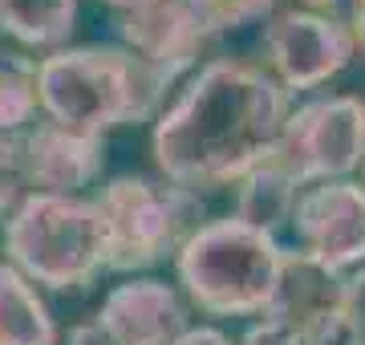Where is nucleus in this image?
<instances>
[{
  "label": "nucleus",
  "instance_id": "f257e3e1",
  "mask_svg": "<svg viewBox=\"0 0 365 345\" xmlns=\"http://www.w3.org/2000/svg\"><path fill=\"white\" fill-rule=\"evenodd\" d=\"M288 90L244 61H211L155 126V163L182 191L240 183L272 159Z\"/></svg>",
  "mask_w": 365,
  "mask_h": 345
},
{
  "label": "nucleus",
  "instance_id": "f8f14e48",
  "mask_svg": "<svg viewBox=\"0 0 365 345\" xmlns=\"http://www.w3.org/2000/svg\"><path fill=\"white\" fill-rule=\"evenodd\" d=\"M292 203H297V183L268 159V163H260L256 171H248L240 179L232 220H240V224L252 227V232L276 236V232L292 220Z\"/></svg>",
  "mask_w": 365,
  "mask_h": 345
},
{
  "label": "nucleus",
  "instance_id": "f03ea898",
  "mask_svg": "<svg viewBox=\"0 0 365 345\" xmlns=\"http://www.w3.org/2000/svg\"><path fill=\"white\" fill-rule=\"evenodd\" d=\"M170 78L130 49L86 45L57 49L37 61V106L41 118L61 130L102 138L114 126L146 122L158 110Z\"/></svg>",
  "mask_w": 365,
  "mask_h": 345
},
{
  "label": "nucleus",
  "instance_id": "4be33fe9",
  "mask_svg": "<svg viewBox=\"0 0 365 345\" xmlns=\"http://www.w3.org/2000/svg\"><path fill=\"white\" fill-rule=\"evenodd\" d=\"M106 4H114V9H122V13H134V9H143L146 0H106Z\"/></svg>",
  "mask_w": 365,
  "mask_h": 345
},
{
  "label": "nucleus",
  "instance_id": "f3484780",
  "mask_svg": "<svg viewBox=\"0 0 365 345\" xmlns=\"http://www.w3.org/2000/svg\"><path fill=\"white\" fill-rule=\"evenodd\" d=\"M244 345H313V341H309L304 333L280 325V321H268V317H264L260 325H252V329L244 333Z\"/></svg>",
  "mask_w": 365,
  "mask_h": 345
},
{
  "label": "nucleus",
  "instance_id": "2eb2a0df",
  "mask_svg": "<svg viewBox=\"0 0 365 345\" xmlns=\"http://www.w3.org/2000/svg\"><path fill=\"white\" fill-rule=\"evenodd\" d=\"M37 118V61L21 53H0V138L25 134Z\"/></svg>",
  "mask_w": 365,
  "mask_h": 345
},
{
  "label": "nucleus",
  "instance_id": "20e7f679",
  "mask_svg": "<svg viewBox=\"0 0 365 345\" xmlns=\"http://www.w3.org/2000/svg\"><path fill=\"white\" fill-rule=\"evenodd\" d=\"M9 264L53 292L90 289L106 272L102 212L78 195H25L4 224Z\"/></svg>",
  "mask_w": 365,
  "mask_h": 345
},
{
  "label": "nucleus",
  "instance_id": "4468645a",
  "mask_svg": "<svg viewBox=\"0 0 365 345\" xmlns=\"http://www.w3.org/2000/svg\"><path fill=\"white\" fill-rule=\"evenodd\" d=\"M78 21V0H0V33L33 49L69 41Z\"/></svg>",
  "mask_w": 365,
  "mask_h": 345
},
{
  "label": "nucleus",
  "instance_id": "6e6552de",
  "mask_svg": "<svg viewBox=\"0 0 365 345\" xmlns=\"http://www.w3.org/2000/svg\"><path fill=\"white\" fill-rule=\"evenodd\" d=\"M288 224L297 227L300 256L341 277L345 268L365 260V187L349 179L313 183L304 195H297Z\"/></svg>",
  "mask_w": 365,
  "mask_h": 345
},
{
  "label": "nucleus",
  "instance_id": "ddd939ff",
  "mask_svg": "<svg viewBox=\"0 0 365 345\" xmlns=\"http://www.w3.org/2000/svg\"><path fill=\"white\" fill-rule=\"evenodd\" d=\"M0 345H57L45 301L13 264H0Z\"/></svg>",
  "mask_w": 365,
  "mask_h": 345
},
{
  "label": "nucleus",
  "instance_id": "39448f33",
  "mask_svg": "<svg viewBox=\"0 0 365 345\" xmlns=\"http://www.w3.org/2000/svg\"><path fill=\"white\" fill-rule=\"evenodd\" d=\"M106 224V268L110 272H143L195 236L199 227V195L175 183H158L146 175H122L102 187L93 200Z\"/></svg>",
  "mask_w": 365,
  "mask_h": 345
},
{
  "label": "nucleus",
  "instance_id": "9b49d317",
  "mask_svg": "<svg viewBox=\"0 0 365 345\" xmlns=\"http://www.w3.org/2000/svg\"><path fill=\"white\" fill-rule=\"evenodd\" d=\"M110 345H175L187 333V309L163 280L118 284L93 321Z\"/></svg>",
  "mask_w": 365,
  "mask_h": 345
},
{
  "label": "nucleus",
  "instance_id": "1a4fd4ad",
  "mask_svg": "<svg viewBox=\"0 0 365 345\" xmlns=\"http://www.w3.org/2000/svg\"><path fill=\"white\" fill-rule=\"evenodd\" d=\"M264 49L284 90H313L353 61V33L317 13H280L264 33Z\"/></svg>",
  "mask_w": 365,
  "mask_h": 345
},
{
  "label": "nucleus",
  "instance_id": "5701e85b",
  "mask_svg": "<svg viewBox=\"0 0 365 345\" xmlns=\"http://www.w3.org/2000/svg\"><path fill=\"white\" fill-rule=\"evenodd\" d=\"M357 167H361V175H365V155H361V163H357Z\"/></svg>",
  "mask_w": 365,
  "mask_h": 345
},
{
  "label": "nucleus",
  "instance_id": "7ed1b4c3",
  "mask_svg": "<svg viewBox=\"0 0 365 345\" xmlns=\"http://www.w3.org/2000/svg\"><path fill=\"white\" fill-rule=\"evenodd\" d=\"M179 280L191 305L207 317H252L272 305L280 284L284 248L276 236L252 232L240 220H211L199 224L175 256Z\"/></svg>",
  "mask_w": 365,
  "mask_h": 345
},
{
  "label": "nucleus",
  "instance_id": "6ab92c4d",
  "mask_svg": "<svg viewBox=\"0 0 365 345\" xmlns=\"http://www.w3.org/2000/svg\"><path fill=\"white\" fill-rule=\"evenodd\" d=\"M175 345H232L220 329H187Z\"/></svg>",
  "mask_w": 365,
  "mask_h": 345
},
{
  "label": "nucleus",
  "instance_id": "aec40b11",
  "mask_svg": "<svg viewBox=\"0 0 365 345\" xmlns=\"http://www.w3.org/2000/svg\"><path fill=\"white\" fill-rule=\"evenodd\" d=\"M69 345H110L102 337V329H98V325H73V329H69Z\"/></svg>",
  "mask_w": 365,
  "mask_h": 345
},
{
  "label": "nucleus",
  "instance_id": "dca6fc26",
  "mask_svg": "<svg viewBox=\"0 0 365 345\" xmlns=\"http://www.w3.org/2000/svg\"><path fill=\"white\" fill-rule=\"evenodd\" d=\"M341 317L349 329L353 345H365V268L345 277V292H341Z\"/></svg>",
  "mask_w": 365,
  "mask_h": 345
},
{
  "label": "nucleus",
  "instance_id": "0eeeda50",
  "mask_svg": "<svg viewBox=\"0 0 365 345\" xmlns=\"http://www.w3.org/2000/svg\"><path fill=\"white\" fill-rule=\"evenodd\" d=\"M365 155V102L361 98H317L288 110L276 138L272 163L297 187L337 183Z\"/></svg>",
  "mask_w": 365,
  "mask_h": 345
},
{
  "label": "nucleus",
  "instance_id": "412c9836",
  "mask_svg": "<svg viewBox=\"0 0 365 345\" xmlns=\"http://www.w3.org/2000/svg\"><path fill=\"white\" fill-rule=\"evenodd\" d=\"M349 33H353V53L365 57V0H361V9H357V16L349 21Z\"/></svg>",
  "mask_w": 365,
  "mask_h": 345
},
{
  "label": "nucleus",
  "instance_id": "a211bd4d",
  "mask_svg": "<svg viewBox=\"0 0 365 345\" xmlns=\"http://www.w3.org/2000/svg\"><path fill=\"white\" fill-rule=\"evenodd\" d=\"M317 16H329V21H337V25H349L357 9H361V0H304Z\"/></svg>",
  "mask_w": 365,
  "mask_h": 345
},
{
  "label": "nucleus",
  "instance_id": "423d86ee",
  "mask_svg": "<svg viewBox=\"0 0 365 345\" xmlns=\"http://www.w3.org/2000/svg\"><path fill=\"white\" fill-rule=\"evenodd\" d=\"M276 0H146L143 9L122 13L118 33L126 49L158 66L170 81L195 66L207 41L268 21Z\"/></svg>",
  "mask_w": 365,
  "mask_h": 345
},
{
  "label": "nucleus",
  "instance_id": "9d476101",
  "mask_svg": "<svg viewBox=\"0 0 365 345\" xmlns=\"http://www.w3.org/2000/svg\"><path fill=\"white\" fill-rule=\"evenodd\" d=\"M102 163V138L61 130L49 118H37L21 134V175L29 195H73L98 179Z\"/></svg>",
  "mask_w": 365,
  "mask_h": 345
}]
</instances>
